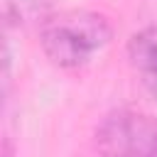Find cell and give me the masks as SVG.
<instances>
[{
	"mask_svg": "<svg viewBox=\"0 0 157 157\" xmlns=\"http://www.w3.org/2000/svg\"><path fill=\"white\" fill-rule=\"evenodd\" d=\"M128 61L152 101H157V27H145L128 39Z\"/></svg>",
	"mask_w": 157,
	"mask_h": 157,
	"instance_id": "obj_3",
	"label": "cell"
},
{
	"mask_svg": "<svg viewBox=\"0 0 157 157\" xmlns=\"http://www.w3.org/2000/svg\"><path fill=\"white\" fill-rule=\"evenodd\" d=\"M113 37L115 27L110 17L96 10H56L39 27V47L44 56L64 71L88 66Z\"/></svg>",
	"mask_w": 157,
	"mask_h": 157,
	"instance_id": "obj_1",
	"label": "cell"
},
{
	"mask_svg": "<svg viewBox=\"0 0 157 157\" xmlns=\"http://www.w3.org/2000/svg\"><path fill=\"white\" fill-rule=\"evenodd\" d=\"M93 142L101 157H157V115L115 108L98 123Z\"/></svg>",
	"mask_w": 157,
	"mask_h": 157,
	"instance_id": "obj_2",
	"label": "cell"
},
{
	"mask_svg": "<svg viewBox=\"0 0 157 157\" xmlns=\"http://www.w3.org/2000/svg\"><path fill=\"white\" fill-rule=\"evenodd\" d=\"M56 12V0H5L7 27H42Z\"/></svg>",
	"mask_w": 157,
	"mask_h": 157,
	"instance_id": "obj_4",
	"label": "cell"
}]
</instances>
